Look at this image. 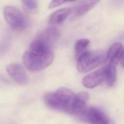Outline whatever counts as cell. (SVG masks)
<instances>
[{
    "mask_svg": "<svg viewBox=\"0 0 124 124\" xmlns=\"http://www.w3.org/2000/svg\"><path fill=\"white\" fill-rule=\"evenodd\" d=\"M66 1H67V0H52L49 4L48 8L52 9L58 7L65 2Z\"/></svg>",
    "mask_w": 124,
    "mask_h": 124,
    "instance_id": "obj_15",
    "label": "cell"
},
{
    "mask_svg": "<svg viewBox=\"0 0 124 124\" xmlns=\"http://www.w3.org/2000/svg\"><path fill=\"white\" fill-rule=\"evenodd\" d=\"M124 47L119 42L113 44L109 48L106 56V59L109 63L116 65L120 61Z\"/></svg>",
    "mask_w": 124,
    "mask_h": 124,
    "instance_id": "obj_9",
    "label": "cell"
},
{
    "mask_svg": "<svg viewBox=\"0 0 124 124\" xmlns=\"http://www.w3.org/2000/svg\"><path fill=\"white\" fill-rule=\"evenodd\" d=\"M53 52H45L29 48L23 54L22 60L25 66L29 70L38 71L51 64Z\"/></svg>",
    "mask_w": 124,
    "mask_h": 124,
    "instance_id": "obj_2",
    "label": "cell"
},
{
    "mask_svg": "<svg viewBox=\"0 0 124 124\" xmlns=\"http://www.w3.org/2000/svg\"><path fill=\"white\" fill-rule=\"evenodd\" d=\"M106 80L108 86L112 87L114 85L116 80V65L109 63L106 67Z\"/></svg>",
    "mask_w": 124,
    "mask_h": 124,
    "instance_id": "obj_12",
    "label": "cell"
},
{
    "mask_svg": "<svg viewBox=\"0 0 124 124\" xmlns=\"http://www.w3.org/2000/svg\"><path fill=\"white\" fill-rule=\"evenodd\" d=\"M105 59L101 51H86L77 59V67L80 72L86 73L98 66Z\"/></svg>",
    "mask_w": 124,
    "mask_h": 124,
    "instance_id": "obj_3",
    "label": "cell"
},
{
    "mask_svg": "<svg viewBox=\"0 0 124 124\" xmlns=\"http://www.w3.org/2000/svg\"><path fill=\"white\" fill-rule=\"evenodd\" d=\"M69 0V1H74V0Z\"/></svg>",
    "mask_w": 124,
    "mask_h": 124,
    "instance_id": "obj_17",
    "label": "cell"
},
{
    "mask_svg": "<svg viewBox=\"0 0 124 124\" xmlns=\"http://www.w3.org/2000/svg\"><path fill=\"white\" fill-rule=\"evenodd\" d=\"M70 12L69 8H62L56 11L51 15L49 19V22L55 25L62 23L66 19Z\"/></svg>",
    "mask_w": 124,
    "mask_h": 124,
    "instance_id": "obj_11",
    "label": "cell"
},
{
    "mask_svg": "<svg viewBox=\"0 0 124 124\" xmlns=\"http://www.w3.org/2000/svg\"><path fill=\"white\" fill-rule=\"evenodd\" d=\"M5 20L9 27L14 31H19L28 26V21L23 13L16 7L6 6L3 9Z\"/></svg>",
    "mask_w": 124,
    "mask_h": 124,
    "instance_id": "obj_4",
    "label": "cell"
},
{
    "mask_svg": "<svg viewBox=\"0 0 124 124\" xmlns=\"http://www.w3.org/2000/svg\"><path fill=\"white\" fill-rule=\"evenodd\" d=\"M75 94L66 88H61L55 93H47L44 101L50 108L71 114Z\"/></svg>",
    "mask_w": 124,
    "mask_h": 124,
    "instance_id": "obj_1",
    "label": "cell"
},
{
    "mask_svg": "<svg viewBox=\"0 0 124 124\" xmlns=\"http://www.w3.org/2000/svg\"><path fill=\"white\" fill-rule=\"evenodd\" d=\"M24 5L29 9L33 10L37 6L36 0H22Z\"/></svg>",
    "mask_w": 124,
    "mask_h": 124,
    "instance_id": "obj_14",
    "label": "cell"
},
{
    "mask_svg": "<svg viewBox=\"0 0 124 124\" xmlns=\"http://www.w3.org/2000/svg\"><path fill=\"white\" fill-rule=\"evenodd\" d=\"M106 67H102L85 76L82 79L83 86L87 88H93L106 80Z\"/></svg>",
    "mask_w": 124,
    "mask_h": 124,
    "instance_id": "obj_6",
    "label": "cell"
},
{
    "mask_svg": "<svg viewBox=\"0 0 124 124\" xmlns=\"http://www.w3.org/2000/svg\"><path fill=\"white\" fill-rule=\"evenodd\" d=\"M80 116L90 124H113L104 111L94 107L86 108Z\"/></svg>",
    "mask_w": 124,
    "mask_h": 124,
    "instance_id": "obj_5",
    "label": "cell"
},
{
    "mask_svg": "<svg viewBox=\"0 0 124 124\" xmlns=\"http://www.w3.org/2000/svg\"><path fill=\"white\" fill-rule=\"evenodd\" d=\"M88 99L89 94L86 92H79L75 94L71 114L80 116L86 108L85 107Z\"/></svg>",
    "mask_w": 124,
    "mask_h": 124,
    "instance_id": "obj_8",
    "label": "cell"
},
{
    "mask_svg": "<svg viewBox=\"0 0 124 124\" xmlns=\"http://www.w3.org/2000/svg\"><path fill=\"white\" fill-rule=\"evenodd\" d=\"M120 62L121 63L122 66L124 68V47L123 48V52H122V56H121V58Z\"/></svg>",
    "mask_w": 124,
    "mask_h": 124,
    "instance_id": "obj_16",
    "label": "cell"
},
{
    "mask_svg": "<svg viewBox=\"0 0 124 124\" xmlns=\"http://www.w3.org/2000/svg\"><path fill=\"white\" fill-rule=\"evenodd\" d=\"M100 0H81L75 8V13L77 16H82L93 8Z\"/></svg>",
    "mask_w": 124,
    "mask_h": 124,
    "instance_id": "obj_10",
    "label": "cell"
},
{
    "mask_svg": "<svg viewBox=\"0 0 124 124\" xmlns=\"http://www.w3.org/2000/svg\"><path fill=\"white\" fill-rule=\"evenodd\" d=\"M89 44L90 40L87 39H80L76 41L74 46V49L77 59L86 51V49Z\"/></svg>",
    "mask_w": 124,
    "mask_h": 124,
    "instance_id": "obj_13",
    "label": "cell"
},
{
    "mask_svg": "<svg viewBox=\"0 0 124 124\" xmlns=\"http://www.w3.org/2000/svg\"><path fill=\"white\" fill-rule=\"evenodd\" d=\"M6 70L10 76L18 83L27 84L29 83L28 75L21 65L17 63L10 64L7 66Z\"/></svg>",
    "mask_w": 124,
    "mask_h": 124,
    "instance_id": "obj_7",
    "label": "cell"
}]
</instances>
